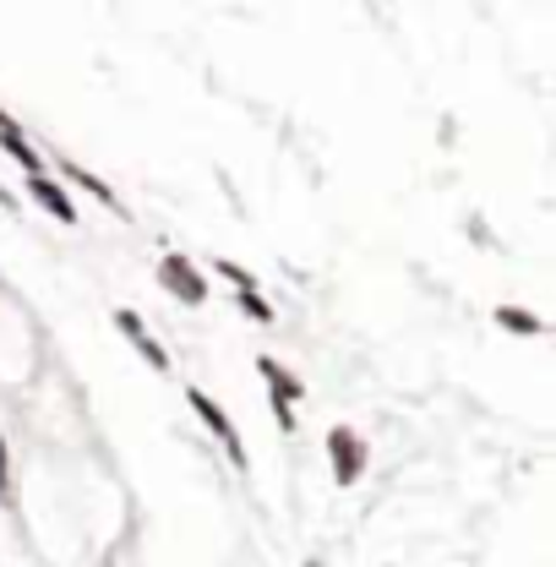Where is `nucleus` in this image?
Wrapping results in <instances>:
<instances>
[{"label":"nucleus","instance_id":"nucleus-1","mask_svg":"<svg viewBox=\"0 0 556 567\" xmlns=\"http://www.w3.org/2000/svg\"><path fill=\"white\" fill-rule=\"evenodd\" d=\"M192 404H197V410H203V421H208L213 431H218V436H224V447H229V453H235V464H240V442H235V431H229V421H224V415H218V404H213L208 393H192Z\"/></svg>","mask_w":556,"mask_h":567},{"label":"nucleus","instance_id":"nucleus-5","mask_svg":"<svg viewBox=\"0 0 556 567\" xmlns=\"http://www.w3.org/2000/svg\"><path fill=\"white\" fill-rule=\"evenodd\" d=\"M39 197H44V203H50V208L61 213V218H71V208H66V203H61V197H55V186H39Z\"/></svg>","mask_w":556,"mask_h":567},{"label":"nucleus","instance_id":"nucleus-3","mask_svg":"<svg viewBox=\"0 0 556 567\" xmlns=\"http://www.w3.org/2000/svg\"><path fill=\"white\" fill-rule=\"evenodd\" d=\"M169 284H175L186 300H197V295H203V284H192V268H186L181 257H169Z\"/></svg>","mask_w":556,"mask_h":567},{"label":"nucleus","instance_id":"nucleus-2","mask_svg":"<svg viewBox=\"0 0 556 567\" xmlns=\"http://www.w3.org/2000/svg\"><path fill=\"white\" fill-rule=\"evenodd\" d=\"M339 453H344V481H354V470H360V458H354V436L349 431H333V464H339Z\"/></svg>","mask_w":556,"mask_h":567},{"label":"nucleus","instance_id":"nucleus-4","mask_svg":"<svg viewBox=\"0 0 556 567\" xmlns=\"http://www.w3.org/2000/svg\"><path fill=\"white\" fill-rule=\"evenodd\" d=\"M502 322H507V328H518V333H540V322H535L529 311H502Z\"/></svg>","mask_w":556,"mask_h":567}]
</instances>
